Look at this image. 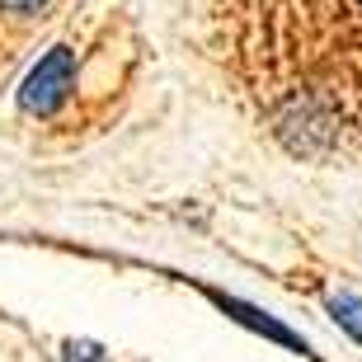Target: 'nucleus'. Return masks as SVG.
<instances>
[{"instance_id": "nucleus-2", "label": "nucleus", "mask_w": 362, "mask_h": 362, "mask_svg": "<svg viewBox=\"0 0 362 362\" xmlns=\"http://www.w3.org/2000/svg\"><path fill=\"white\" fill-rule=\"evenodd\" d=\"M71 81H76V52H71V47H52V52L24 76V85H19V108L47 118V113L71 94Z\"/></svg>"}, {"instance_id": "nucleus-4", "label": "nucleus", "mask_w": 362, "mask_h": 362, "mask_svg": "<svg viewBox=\"0 0 362 362\" xmlns=\"http://www.w3.org/2000/svg\"><path fill=\"white\" fill-rule=\"evenodd\" d=\"M329 315L339 320V329H349V334L362 344V301H358V296H349V292L329 296Z\"/></svg>"}, {"instance_id": "nucleus-3", "label": "nucleus", "mask_w": 362, "mask_h": 362, "mask_svg": "<svg viewBox=\"0 0 362 362\" xmlns=\"http://www.w3.org/2000/svg\"><path fill=\"white\" fill-rule=\"evenodd\" d=\"M207 296H212L216 306L226 310L230 320H240L245 329H259L264 339H273V344H282V349H292V353H306V344H301V339H296L292 329H287V325H278L273 315H264L259 306H250V301H235V296H221V292H207Z\"/></svg>"}, {"instance_id": "nucleus-1", "label": "nucleus", "mask_w": 362, "mask_h": 362, "mask_svg": "<svg viewBox=\"0 0 362 362\" xmlns=\"http://www.w3.org/2000/svg\"><path fill=\"white\" fill-rule=\"evenodd\" d=\"M207 47L292 156L362 146V0H207Z\"/></svg>"}, {"instance_id": "nucleus-6", "label": "nucleus", "mask_w": 362, "mask_h": 362, "mask_svg": "<svg viewBox=\"0 0 362 362\" xmlns=\"http://www.w3.org/2000/svg\"><path fill=\"white\" fill-rule=\"evenodd\" d=\"M42 5H47V0H0V10H42Z\"/></svg>"}, {"instance_id": "nucleus-5", "label": "nucleus", "mask_w": 362, "mask_h": 362, "mask_svg": "<svg viewBox=\"0 0 362 362\" xmlns=\"http://www.w3.org/2000/svg\"><path fill=\"white\" fill-rule=\"evenodd\" d=\"M66 362H99V349H94V344H71Z\"/></svg>"}]
</instances>
